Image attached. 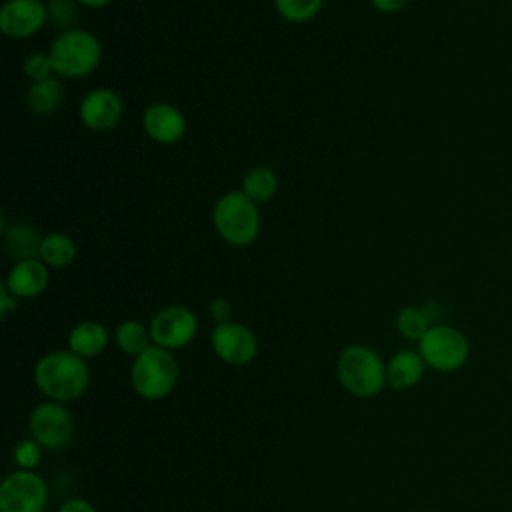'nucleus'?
Listing matches in <instances>:
<instances>
[{
	"mask_svg": "<svg viewBox=\"0 0 512 512\" xmlns=\"http://www.w3.org/2000/svg\"><path fill=\"white\" fill-rule=\"evenodd\" d=\"M232 304L230 300L218 296V298H212L210 304H208V314L210 318L216 322V324H222V322H230L232 320Z\"/></svg>",
	"mask_w": 512,
	"mask_h": 512,
	"instance_id": "nucleus-27",
	"label": "nucleus"
},
{
	"mask_svg": "<svg viewBox=\"0 0 512 512\" xmlns=\"http://www.w3.org/2000/svg\"><path fill=\"white\" fill-rule=\"evenodd\" d=\"M42 450L44 448L34 438H24L16 442L12 450V460L20 470H36L42 462Z\"/></svg>",
	"mask_w": 512,
	"mask_h": 512,
	"instance_id": "nucleus-25",
	"label": "nucleus"
},
{
	"mask_svg": "<svg viewBox=\"0 0 512 512\" xmlns=\"http://www.w3.org/2000/svg\"><path fill=\"white\" fill-rule=\"evenodd\" d=\"M210 344L214 354L230 366H246L258 354L256 334L240 322H222L216 324L210 334Z\"/></svg>",
	"mask_w": 512,
	"mask_h": 512,
	"instance_id": "nucleus-10",
	"label": "nucleus"
},
{
	"mask_svg": "<svg viewBox=\"0 0 512 512\" xmlns=\"http://www.w3.org/2000/svg\"><path fill=\"white\" fill-rule=\"evenodd\" d=\"M112 0H78L80 6H86V8H104L108 6Z\"/></svg>",
	"mask_w": 512,
	"mask_h": 512,
	"instance_id": "nucleus-31",
	"label": "nucleus"
},
{
	"mask_svg": "<svg viewBox=\"0 0 512 512\" xmlns=\"http://www.w3.org/2000/svg\"><path fill=\"white\" fill-rule=\"evenodd\" d=\"M372 6L382 12V14H394V12H400L408 0H370Z\"/></svg>",
	"mask_w": 512,
	"mask_h": 512,
	"instance_id": "nucleus-30",
	"label": "nucleus"
},
{
	"mask_svg": "<svg viewBox=\"0 0 512 512\" xmlns=\"http://www.w3.org/2000/svg\"><path fill=\"white\" fill-rule=\"evenodd\" d=\"M76 242L64 232H50L42 238L38 258L48 268H66L76 260Z\"/></svg>",
	"mask_w": 512,
	"mask_h": 512,
	"instance_id": "nucleus-19",
	"label": "nucleus"
},
{
	"mask_svg": "<svg viewBox=\"0 0 512 512\" xmlns=\"http://www.w3.org/2000/svg\"><path fill=\"white\" fill-rule=\"evenodd\" d=\"M64 100V88L58 76L30 82L26 90V106L36 116H52Z\"/></svg>",
	"mask_w": 512,
	"mask_h": 512,
	"instance_id": "nucleus-18",
	"label": "nucleus"
},
{
	"mask_svg": "<svg viewBox=\"0 0 512 512\" xmlns=\"http://www.w3.org/2000/svg\"><path fill=\"white\" fill-rule=\"evenodd\" d=\"M30 438L44 450L68 448L76 434V420L66 404L46 400L32 408L28 416Z\"/></svg>",
	"mask_w": 512,
	"mask_h": 512,
	"instance_id": "nucleus-7",
	"label": "nucleus"
},
{
	"mask_svg": "<svg viewBox=\"0 0 512 512\" xmlns=\"http://www.w3.org/2000/svg\"><path fill=\"white\" fill-rule=\"evenodd\" d=\"M42 238L44 236L38 232V228L26 222H14L10 226H2L4 250L14 262L38 258Z\"/></svg>",
	"mask_w": 512,
	"mask_h": 512,
	"instance_id": "nucleus-17",
	"label": "nucleus"
},
{
	"mask_svg": "<svg viewBox=\"0 0 512 512\" xmlns=\"http://www.w3.org/2000/svg\"><path fill=\"white\" fill-rule=\"evenodd\" d=\"M78 0H48L46 2V10H48V20L64 30H72L76 28V22L80 18V10H78Z\"/></svg>",
	"mask_w": 512,
	"mask_h": 512,
	"instance_id": "nucleus-24",
	"label": "nucleus"
},
{
	"mask_svg": "<svg viewBox=\"0 0 512 512\" xmlns=\"http://www.w3.org/2000/svg\"><path fill=\"white\" fill-rule=\"evenodd\" d=\"M54 72L60 78H82L96 70L102 58L100 40L82 28L60 32L48 50Z\"/></svg>",
	"mask_w": 512,
	"mask_h": 512,
	"instance_id": "nucleus-5",
	"label": "nucleus"
},
{
	"mask_svg": "<svg viewBox=\"0 0 512 512\" xmlns=\"http://www.w3.org/2000/svg\"><path fill=\"white\" fill-rule=\"evenodd\" d=\"M48 484L36 470H12L0 484V512H44Z\"/></svg>",
	"mask_w": 512,
	"mask_h": 512,
	"instance_id": "nucleus-8",
	"label": "nucleus"
},
{
	"mask_svg": "<svg viewBox=\"0 0 512 512\" xmlns=\"http://www.w3.org/2000/svg\"><path fill=\"white\" fill-rule=\"evenodd\" d=\"M142 126L150 140L168 146L184 136L186 118L170 102H152L142 114Z\"/></svg>",
	"mask_w": 512,
	"mask_h": 512,
	"instance_id": "nucleus-13",
	"label": "nucleus"
},
{
	"mask_svg": "<svg viewBox=\"0 0 512 512\" xmlns=\"http://www.w3.org/2000/svg\"><path fill=\"white\" fill-rule=\"evenodd\" d=\"M212 224L218 236L230 246H248L260 234V210L242 190L222 194L212 210Z\"/></svg>",
	"mask_w": 512,
	"mask_h": 512,
	"instance_id": "nucleus-3",
	"label": "nucleus"
},
{
	"mask_svg": "<svg viewBox=\"0 0 512 512\" xmlns=\"http://www.w3.org/2000/svg\"><path fill=\"white\" fill-rule=\"evenodd\" d=\"M48 22L42 0H6L0 8V30L8 38H30Z\"/></svg>",
	"mask_w": 512,
	"mask_h": 512,
	"instance_id": "nucleus-11",
	"label": "nucleus"
},
{
	"mask_svg": "<svg viewBox=\"0 0 512 512\" xmlns=\"http://www.w3.org/2000/svg\"><path fill=\"white\" fill-rule=\"evenodd\" d=\"M152 344L166 350H180L188 346L198 334V318L196 314L182 304H170L160 308L150 324Z\"/></svg>",
	"mask_w": 512,
	"mask_h": 512,
	"instance_id": "nucleus-9",
	"label": "nucleus"
},
{
	"mask_svg": "<svg viewBox=\"0 0 512 512\" xmlns=\"http://www.w3.org/2000/svg\"><path fill=\"white\" fill-rule=\"evenodd\" d=\"M34 384L42 396L70 404L80 400L90 386L88 362L72 350H52L34 366Z\"/></svg>",
	"mask_w": 512,
	"mask_h": 512,
	"instance_id": "nucleus-1",
	"label": "nucleus"
},
{
	"mask_svg": "<svg viewBox=\"0 0 512 512\" xmlns=\"http://www.w3.org/2000/svg\"><path fill=\"white\" fill-rule=\"evenodd\" d=\"M108 342V328L96 320H82L68 334V350L82 356L84 360L100 356L108 348Z\"/></svg>",
	"mask_w": 512,
	"mask_h": 512,
	"instance_id": "nucleus-16",
	"label": "nucleus"
},
{
	"mask_svg": "<svg viewBox=\"0 0 512 512\" xmlns=\"http://www.w3.org/2000/svg\"><path fill=\"white\" fill-rule=\"evenodd\" d=\"M426 368L418 350H400L386 362V386L392 390H410L420 384Z\"/></svg>",
	"mask_w": 512,
	"mask_h": 512,
	"instance_id": "nucleus-15",
	"label": "nucleus"
},
{
	"mask_svg": "<svg viewBox=\"0 0 512 512\" xmlns=\"http://www.w3.org/2000/svg\"><path fill=\"white\" fill-rule=\"evenodd\" d=\"M4 284L16 298H36L50 284V268L40 258L14 262Z\"/></svg>",
	"mask_w": 512,
	"mask_h": 512,
	"instance_id": "nucleus-14",
	"label": "nucleus"
},
{
	"mask_svg": "<svg viewBox=\"0 0 512 512\" xmlns=\"http://www.w3.org/2000/svg\"><path fill=\"white\" fill-rule=\"evenodd\" d=\"M24 76L30 82H40V80L56 76L50 54L48 52H34V54H30L24 60Z\"/></svg>",
	"mask_w": 512,
	"mask_h": 512,
	"instance_id": "nucleus-26",
	"label": "nucleus"
},
{
	"mask_svg": "<svg viewBox=\"0 0 512 512\" xmlns=\"http://www.w3.org/2000/svg\"><path fill=\"white\" fill-rule=\"evenodd\" d=\"M124 114V102L118 92L112 88H94L90 90L78 108L80 122L94 130V132H104L114 128Z\"/></svg>",
	"mask_w": 512,
	"mask_h": 512,
	"instance_id": "nucleus-12",
	"label": "nucleus"
},
{
	"mask_svg": "<svg viewBox=\"0 0 512 512\" xmlns=\"http://www.w3.org/2000/svg\"><path fill=\"white\" fill-rule=\"evenodd\" d=\"M336 376L352 396L372 398L386 386V364L372 346L350 344L338 354Z\"/></svg>",
	"mask_w": 512,
	"mask_h": 512,
	"instance_id": "nucleus-2",
	"label": "nucleus"
},
{
	"mask_svg": "<svg viewBox=\"0 0 512 512\" xmlns=\"http://www.w3.org/2000/svg\"><path fill=\"white\" fill-rule=\"evenodd\" d=\"M250 200L256 204L268 202L276 190H278V176L270 166H252L244 178H242V188H240Z\"/></svg>",
	"mask_w": 512,
	"mask_h": 512,
	"instance_id": "nucleus-21",
	"label": "nucleus"
},
{
	"mask_svg": "<svg viewBox=\"0 0 512 512\" xmlns=\"http://www.w3.org/2000/svg\"><path fill=\"white\" fill-rule=\"evenodd\" d=\"M114 342L126 356L138 358L152 346L150 328L138 320H124L114 330Z\"/></svg>",
	"mask_w": 512,
	"mask_h": 512,
	"instance_id": "nucleus-20",
	"label": "nucleus"
},
{
	"mask_svg": "<svg viewBox=\"0 0 512 512\" xmlns=\"http://www.w3.org/2000/svg\"><path fill=\"white\" fill-rule=\"evenodd\" d=\"M180 378V364L172 350L152 344L134 358L130 368V384L144 400H162L172 394Z\"/></svg>",
	"mask_w": 512,
	"mask_h": 512,
	"instance_id": "nucleus-4",
	"label": "nucleus"
},
{
	"mask_svg": "<svg viewBox=\"0 0 512 512\" xmlns=\"http://www.w3.org/2000/svg\"><path fill=\"white\" fill-rule=\"evenodd\" d=\"M18 300H20V298H16V296L6 288V284L2 282V284H0V314H2V318H6L10 312H14V310L18 308Z\"/></svg>",
	"mask_w": 512,
	"mask_h": 512,
	"instance_id": "nucleus-29",
	"label": "nucleus"
},
{
	"mask_svg": "<svg viewBox=\"0 0 512 512\" xmlns=\"http://www.w3.org/2000/svg\"><path fill=\"white\" fill-rule=\"evenodd\" d=\"M430 316L420 306H404L396 314V330L406 338L420 342V338L430 330Z\"/></svg>",
	"mask_w": 512,
	"mask_h": 512,
	"instance_id": "nucleus-22",
	"label": "nucleus"
},
{
	"mask_svg": "<svg viewBox=\"0 0 512 512\" xmlns=\"http://www.w3.org/2000/svg\"><path fill=\"white\" fill-rule=\"evenodd\" d=\"M322 4L324 0H274L278 14L284 20L296 22V24L312 20L320 12Z\"/></svg>",
	"mask_w": 512,
	"mask_h": 512,
	"instance_id": "nucleus-23",
	"label": "nucleus"
},
{
	"mask_svg": "<svg viewBox=\"0 0 512 512\" xmlns=\"http://www.w3.org/2000/svg\"><path fill=\"white\" fill-rule=\"evenodd\" d=\"M58 512H98V510H96V506L90 500H86L82 496H74V498L64 500L60 504Z\"/></svg>",
	"mask_w": 512,
	"mask_h": 512,
	"instance_id": "nucleus-28",
	"label": "nucleus"
},
{
	"mask_svg": "<svg viewBox=\"0 0 512 512\" xmlns=\"http://www.w3.org/2000/svg\"><path fill=\"white\" fill-rule=\"evenodd\" d=\"M470 350L468 336L450 324H432L418 342L426 366L444 374L460 370L468 362Z\"/></svg>",
	"mask_w": 512,
	"mask_h": 512,
	"instance_id": "nucleus-6",
	"label": "nucleus"
}]
</instances>
